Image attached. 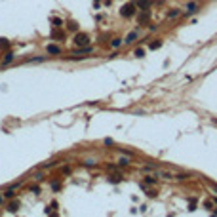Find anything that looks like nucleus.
I'll return each instance as SVG.
<instances>
[{"instance_id": "f257e3e1", "label": "nucleus", "mask_w": 217, "mask_h": 217, "mask_svg": "<svg viewBox=\"0 0 217 217\" xmlns=\"http://www.w3.org/2000/svg\"><path fill=\"white\" fill-rule=\"evenodd\" d=\"M135 10H137V6H135L133 2H130V4H126V6H122V10H120V14H122L124 17H131V15L135 14Z\"/></svg>"}, {"instance_id": "f03ea898", "label": "nucleus", "mask_w": 217, "mask_h": 217, "mask_svg": "<svg viewBox=\"0 0 217 217\" xmlns=\"http://www.w3.org/2000/svg\"><path fill=\"white\" fill-rule=\"evenodd\" d=\"M88 42H90V36L86 32H78L74 36V44L76 46H88Z\"/></svg>"}, {"instance_id": "7ed1b4c3", "label": "nucleus", "mask_w": 217, "mask_h": 217, "mask_svg": "<svg viewBox=\"0 0 217 217\" xmlns=\"http://www.w3.org/2000/svg\"><path fill=\"white\" fill-rule=\"evenodd\" d=\"M46 50H48V53H53V55L61 53V48H59V46H55V44H50V46H48V48H46Z\"/></svg>"}, {"instance_id": "20e7f679", "label": "nucleus", "mask_w": 217, "mask_h": 217, "mask_svg": "<svg viewBox=\"0 0 217 217\" xmlns=\"http://www.w3.org/2000/svg\"><path fill=\"white\" fill-rule=\"evenodd\" d=\"M135 6H139L141 10H148L151 2H148V0H137V2H135Z\"/></svg>"}, {"instance_id": "39448f33", "label": "nucleus", "mask_w": 217, "mask_h": 217, "mask_svg": "<svg viewBox=\"0 0 217 217\" xmlns=\"http://www.w3.org/2000/svg\"><path fill=\"white\" fill-rule=\"evenodd\" d=\"M8 210H10L11 213H15V211L19 210V202H17V200H15V202H11V204L8 206Z\"/></svg>"}, {"instance_id": "423d86ee", "label": "nucleus", "mask_w": 217, "mask_h": 217, "mask_svg": "<svg viewBox=\"0 0 217 217\" xmlns=\"http://www.w3.org/2000/svg\"><path fill=\"white\" fill-rule=\"evenodd\" d=\"M135 38H137V32H130V34H128V36H126V40H124V42H128V44H131V42H133Z\"/></svg>"}, {"instance_id": "0eeeda50", "label": "nucleus", "mask_w": 217, "mask_h": 217, "mask_svg": "<svg viewBox=\"0 0 217 217\" xmlns=\"http://www.w3.org/2000/svg\"><path fill=\"white\" fill-rule=\"evenodd\" d=\"M160 46H162V40H154V42H151V46H148V48H151V50H158Z\"/></svg>"}, {"instance_id": "6e6552de", "label": "nucleus", "mask_w": 217, "mask_h": 217, "mask_svg": "<svg viewBox=\"0 0 217 217\" xmlns=\"http://www.w3.org/2000/svg\"><path fill=\"white\" fill-rule=\"evenodd\" d=\"M148 15H151V14H148V10H145V11H143V14L139 15V23H145V21L148 19Z\"/></svg>"}, {"instance_id": "1a4fd4ad", "label": "nucleus", "mask_w": 217, "mask_h": 217, "mask_svg": "<svg viewBox=\"0 0 217 217\" xmlns=\"http://www.w3.org/2000/svg\"><path fill=\"white\" fill-rule=\"evenodd\" d=\"M11 61H14V53H6V57H4L2 65H8V63H11Z\"/></svg>"}, {"instance_id": "9d476101", "label": "nucleus", "mask_w": 217, "mask_h": 217, "mask_svg": "<svg viewBox=\"0 0 217 217\" xmlns=\"http://www.w3.org/2000/svg\"><path fill=\"white\" fill-rule=\"evenodd\" d=\"M4 196H6V198H14V196H15V192H14V189H10V190H6V192H4Z\"/></svg>"}, {"instance_id": "9b49d317", "label": "nucleus", "mask_w": 217, "mask_h": 217, "mask_svg": "<svg viewBox=\"0 0 217 217\" xmlns=\"http://www.w3.org/2000/svg\"><path fill=\"white\" fill-rule=\"evenodd\" d=\"M196 10H198V4H192V2H190V4L187 6V11H196Z\"/></svg>"}, {"instance_id": "f8f14e48", "label": "nucleus", "mask_w": 217, "mask_h": 217, "mask_svg": "<svg viewBox=\"0 0 217 217\" xmlns=\"http://www.w3.org/2000/svg\"><path fill=\"white\" fill-rule=\"evenodd\" d=\"M120 44H122V40H120V38H114V40L111 42V46H112V48H118Z\"/></svg>"}, {"instance_id": "ddd939ff", "label": "nucleus", "mask_w": 217, "mask_h": 217, "mask_svg": "<svg viewBox=\"0 0 217 217\" xmlns=\"http://www.w3.org/2000/svg\"><path fill=\"white\" fill-rule=\"evenodd\" d=\"M52 36H53V38H63V32H59V31H53V32H52Z\"/></svg>"}, {"instance_id": "4468645a", "label": "nucleus", "mask_w": 217, "mask_h": 217, "mask_svg": "<svg viewBox=\"0 0 217 217\" xmlns=\"http://www.w3.org/2000/svg\"><path fill=\"white\" fill-rule=\"evenodd\" d=\"M168 15H169V17H177V15H179V10H175V8H173V10H171Z\"/></svg>"}, {"instance_id": "2eb2a0df", "label": "nucleus", "mask_w": 217, "mask_h": 217, "mask_svg": "<svg viewBox=\"0 0 217 217\" xmlns=\"http://www.w3.org/2000/svg\"><path fill=\"white\" fill-rule=\"evenodd\" d=\"M143 55H145V52H143L141 48H137V50H135V57H143Z\"/></svg>"}, {"instance_id": "dca6fc26", "label": "nucleus", "mask_w": 217, "mask_h": 217, "mask_svg": "<svg viewBox=\"0 0 217 217\" xmlns=\"http://www.w3.org/2000/svg\"><path fill=\"white\" fill-rule=\"evenodd\" d=\"M0 46H2V48H8V40L2 38V40H0Z\"/></svg>"}, {"instance_id": "f3484780", "label": "nucleus", "mask_w": 217, "mask_h": 217, "mask_svg": "<svg viewBox=\"0 0 217 217\" xmlns=\"http://www.w3.org/2000/svg\"><path fill=\"white\" fill-rule=\"evenodd\" d=\"M29 189H31V192H36V194L40 192V189H38V187H29Z\"/></svg>"}, {"instance_id": "a211bd4d", "label": "nucleus", "mask_w": 217, "mask_h": 217, "mask_svg": "<svg viewBox=\"0 0 217 217\" xmlns=\"http://www.w3.org/2000/svg\"><path fill=\"white\" fill-rule=\"evenodd\" d=\"M53 23H55V27H61V19H57V17H55V19H53Z\"/></svg>"}, {"instance_id": "6ab92c4d", "label": "nucleus", "mask_w": 217, "mask_h": 217, "mask_svg": "<svg viewBox=\"0 0 217 217\" xmlns=\"http://www.w3.org/2000/svg\"><path fill=\"white\" fill-rule=\"evenodd\" d=\"M69 29H71V31H76V23H69Z\"/></svg>"}, {"instance_id": "aec40b11", "label": "nucleus", "mask_w": 217, "mask_h": 217, "mask_svg": "<svg viewBox=\"0 0 217 217\" xmlns=\"http://www.w3.org/2000/svg\"><path fill=\"white\" fill-rule=\"evenodd\" d=\"M211 187H213V190L217 192V185H215V183H211Z\"/></svg>"}, {"instance_id": "412c9836", "label": "nucleus", "mask_w": 217, "mask_h": 217, "mask_svg": "<svg viewBox=\"0 0 217 217\" xmlns=\"http://www.w3.org/2000/svg\"><path fill=\"white\" fill-rule=\"evenodd\" d=\"M215 213H217V210H215Z\"/></svg>"}]
</instances>
